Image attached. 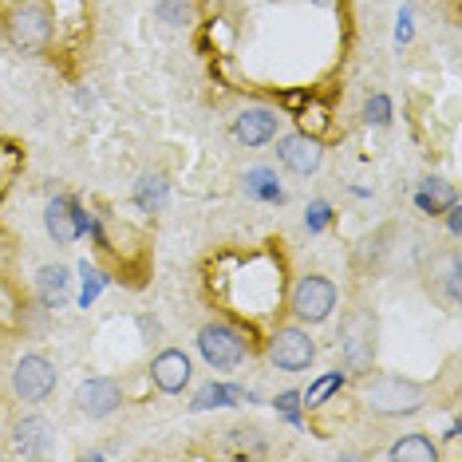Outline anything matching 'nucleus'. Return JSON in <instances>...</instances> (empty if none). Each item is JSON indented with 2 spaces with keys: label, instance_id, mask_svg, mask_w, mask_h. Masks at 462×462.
<instances>
[{
  "label": "nucleus",
  "instance_id": "obj_1",
  "mask_svg": "<svg viewBox=\"0 0 462 462\" xmlns=\"http://www.w3.org/2000/svg\"><path fill=\"white\" fill-rule=\"evenodd\" d=\"M8 40L20 51H40L51 40V13L44 5H16L5 20Z\"/></svg>",
  "mask_w": 462,
  "mask_h": 462
},
{
  "label": "nucleus",
  "instance_id": "obj_2",
  "mask_svg": "<svg viewBox=\"0 0 462 462\" xmlns=\"http://www.w3.org/2000/svg\"><path fill=\"white\" fill-rule=\"evenodd\" d=\"M367 403L380 415H411L423 407V387L411 380H399V375H383V380L372 383L367 392Z\"/></svg>",
  "mask_w": 462,
  "mask_h": 462
},
{
  "label": "nucleus",
  "instance_id": "obj_3",
  "mask_svg": "<svg viewBox=\"0 0 462 462\" xmlns=\"http://www.w3.org/2000/svg\"><path fill=\"white\" fill-rule=\"evenodd\" d=\"M340 352L348 372H367L372 367V352H375V324L367 312H352L340 328Z\"/></svg>",
  "mask_w": 462,
  "mask_h": 462
},
{
  "label": "nucleus",
  "instance_id": "obj_4",
  "mask_svg": "<svg viewBox=\"0 0 462 462\" xmlns=\"http://www.w3.org/2000/svg\"><path fill=\"white\" fill-rule=\"evenodd\" d=\"M336 309V285L328 277H300L292 289V312L304 324H320L328 320V312Z\"/></svg>",
  "mask_w": 462,
  "mask_h": 462
},
{
  "label": "nucleus",
  "instance_id": "obj_5",
  "mask_svg": "<svg viewBox=\"0 0 462 462\" xmlns=\"http://www.w3.org/2000/svg\"><path fill=\"white\" fill-rule=\"evenodd\" d=\"M198 352L209 367H237L241 356H245V340L229 324H206L198 332Z\"/></svg>",
  "mask_w": 462,
  "mask_h": 462
},
{
  "label": "nucleus",
  "instance_id": "obj_6",
  "mask_svg": "<svg viewBox=\"0 0 462 462\" xmlns=\"http://www.w3.org/2000/svg\"><path fill=\"white\" fill-rule=\"evenodd\" d=\"M13 387L24 403H40L56 392V367H51L44 356H24L13 372Z\"/></svg>",
  "mask_w": 462,
  "mask_h": 462
},
{
  "label": "nucleus",
  "instance_id": "obj_7",
  "mask_svg": "<svg viewBox=\"0 0 462 462\" xmlns=\"http://www.w3.org/2000/svg\"><path fill=\"white\" fill-rule=\"evenodd\" d=\"M312 356H317V344L300 328H281L269 344V360L277 364L281 372H304V367L312 364Z\"/></svg>",
  "mask_w": 462,
  "mask_h": 462
},
{
  "label": "nucleus",
  "instance_id": "obj_8",
  "mask_svg": "<svg viewBox=\"0 0 462 462\" xmlns=\"http://www.w3.org/2000/svg\"><path fill=\"white\" fill-rule=\"evenodd\" d=\"M44 226H48V234H51V241H56V245H71V241L83 234L88 217L79 214L76 202H68V198H56V202H48Z\"/></svg>",
  "mask_w": 462,
  "mask_h": 462
},
{
  "label": "nucleus",
  "instance_id": "obj_9",
  "mask_svg": "<svg viewBox=\"0 0 462 462\" xmlns=\"http://www.w3.org/2000/svg\"><path fill=\"white\" fill-rule=\"evenodd\" d=\"M76 403H79L83 415L103 419V415H111L115 407L123 403V392H119V383L115 380H88V383H79Z\"/></svg>",
  "mask_w": 462,
  "mask_h": 462
},
{
  "label": "nucleus",
  "instance_id": "obj_10",
  "mask_svg": "<svg viewBox=\"0 0 462 462\" xmlns=\"http://www.w3.org/2000/svg\"><path fill=\"white\" fill-rule=\"evenodd\" d=\"M277 154H281V162H285L292 174H312L320 166V159H324L320 143L312 139V134H289V139H281Z\"/></svg>",
  "mask_w": 462,
  "mask_h": 462
},
{
  "label": "nucleus",
  "instance_id": "obj_11",
  "mask_svg": "<svg viewBox=\"0 0 462 462\" xmlns=\"http://www.w3.org/2000/svg\"><path fill=\"white\" fill-rule=\"evenodd\" d=\"M151 375H154V383H159V392L174 395V392H182V387L190 383V360H186V352L166 348V352L154 356Z\"/></svg>",
  "mask_w": 462,
  "mask_h": 462
},
{
  "label": "nucleus",
  "instance_id": "obj_12",
  "mask_svg": "<svg viewBox=\"0 0 462 462\" xmlns=\"http://www.w3.org/2000/svg\"><path fill=\"white\" fill-rule=\"evenodd\" d=\"M277 111H269V107H245L237 115V123H234V131H237V139L245 143V146H261V143H269L273 134H277Z\"/></svg>",
  "mask_w": 462,
  "mask_h": 462
},
{
  "label": "nucleus",
  "instance_id": "obj_13",
  "mask_svg": "<svg viewBox=\"0 0 462 462\" xmlns=\"http://www.w3.org/2000/svg\"><path fill=\"white\" fill-rule=\"evenodd\" d=\"M36 285H40V300H44L48 309H64V300H68V269L64 265H44Z\"/></svg>",
  "mask_w": 462,
  "mask_h": 462
},
{
  "label": "nucleus",
  "instance_id": "obj_14",
  "mask_svg": "<svg viewBox=\"0 0 462 462\" xmlns=\"http://www.w3.org/2000/svg\"><path fill=\"white\" fill-rule=\"evenodd\" d=\"M16 447L24 450V455H44L51 447V427L44 419H24V423H16Z\"/></svg>",
  "mask_w": 462,
  "mask_h": 462
},
{
  "label": "nucleus",
  "instance_id": "obj_15",
  "mask_svg": "<svg viewBox=\"0 0 462 462\" xmlns=\"http://www.w3.org/2000/svg\"><path fill=\"white\" fill-rule=\"evenodd\" d=\"M392 458L395 462H435V443L427 435H407L392 447Z\"/></svg>",
  "mask_w": 462,
  "mask_h": 462
},
{
  "label": "nucleus",
  "instance_id": "obj_16",
  "mask_svg": "<svg viewBox=\"0 0 462 462\" xmlns=\"http://www.w3.org/2000/svg\"><path fill=\"white\" fill-rule=\"evenodd\" d=\"M245 194H254V198H261V202H281V186H277V178H273V171H249L245 174Z\"/></svg>",
  "mask_w": 462,
  "mask_h": 462
},
{
  "label": "nucleus",
  "instance_id": "obj_17",
  "mask_svg": "<svg viewBox=\"0 0 462 462\" xmlns=\"http://www.w3.org/2000/svg\"><path fill=\"white\" fill-rule=\"evenodd\" d=\"M134 202H139L143 209H162V202H166V182H162L159 174L139 178V186H134Z\"/></svg>",
  "mask_w": 462,
  "mask_h": 462
},
{
  "label": "nucleus",
  "instance_id": "obj_18",
  "mask_svg": "<svg viewBox=\"0 0 462 462\" xmlns=\"http://www.w3.org/2000/svg\"><path fill=\"white\" fill-rule=\"evenodd\" d=\"M234 399H245V392H237V387H222V383H209L202 392L194 395V407L198 411H206V407H229Z\"/></svg>",
  "mask_w": 462,
  "mask_h": 462
},
{
  "label": "nucleus",
  "instance_id": "obj_19",
  "mask_svg": "<svg viewBox=\"0 0 462 462\" xmlns=\"http://www.w3.org/2000/svg\"><path fill=\"white\" fill-rule=\"evenodd\" d=\"M154 13H159L162 24H186V16H190V0H154Z\"/></svg>",
  "mask_w": 462,
  "mask_h": 462
},
{
  "label": "nucleus",
  "instance_id": "obj_20",
  "mask_svg": "<svg viewBox=\"0 0 462 462\" xmlns=\"http://www.w3.org/2000/svg\"><path fill=\"white\" fill-rule=\"evenodd\" d=\"M340 383H344V372H328V375H320V380L309 387V395H304V407H317V403H324V399H328Z\"/></svg>",
  "mask_w": 462,
  "mask_h": 462
},
{
  "label": "nucleus",
  "instance_id": "obj_21",
  "mask_svg": "<svg viewBox=\"0 0 462 462\" xmlns=\"http://www.w3.org/2000/svg\"><path fill=\"white\" fill-rule=\"evenodd\" d=\"M387 119H392V103H387V96H375L372 103H367V123H380L383 127Z\"/></svg>",
  "mask_w": 462,
  "mask_h": 462
},
{
  "label": "nucleus",
  "instance_id": "obj_22",
  "mask_svg": "<svg viewBox=\"0 0 462 462\" xmlns=\"http://www.w3.org/2000/svg\"><path fill=\"white\" fill-rule=\"evenodd\" d=\"M324 222H328V206L317 202L312 206V214H309V229H324Z\"/></svg>",
  "mask_w": 462,
  "mask_h": 462
},
{
  "label": "nucleus",
  "instance_id": "obj_23",
  "mask_svg": "<svg viewBox=\"0 0 462 462\" xmlns=\"http://www.w3.org/2000/svg\"><path fill=\"white\" fill-rule=\"evenodd\" d=\"M281 411L289 419H297V395H281Z\"/></svg>",
  "mask_w": 462,
  "mask_h": 462
},
{
  "label": "nucleus",
  "instance_id": "obj_24",
  "mask_svg": "<svg viewBox=\"0 0 462 462\" xmlns=\"http://www.w3.org/2000/svg\"><path fill=\"white\" fill-rule=\"evenodd\" d=\"M447 214H450V217H447L450 234H458V206H455V202H450V209H447Z\"/></svg>",
  "mask_w": 462,
  "mask_h": 462
},
{
  "label": "nucleus",
  "instance_id": "obj_25",
  "mask_svg": "<svg viewBox=\"0 0 462 462\" xmlns=\"http://www.w3.org/2000/svg\"><path fill=\"white\" fill-rule=\"evenodd\" d=\"M312 5H320V8H332V5H336V0H312Z\"/></svg>",
  "mask_w": 462,
  "mask_h": 462
}]
</instances>
